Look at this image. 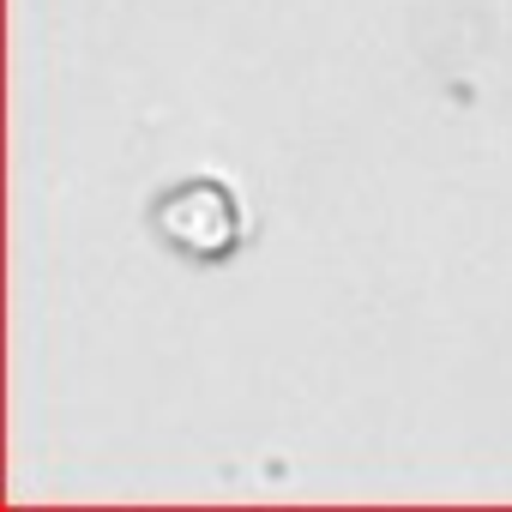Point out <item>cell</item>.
<instances>
[{
    "label": "cell",
    "instance_id": "1",
    "mask_svg": "<svg viewBox=\"0 0 512 512\" xmlns=\"http://www.w3.org/2000/svg\"><path fill=\"white\" fill-rule=\"evenodd\" d=\"M223 193V181H211V175H193V181H175V187H163L157 193V205H151V229H157V241L169 247V253H181V260H193V266H217L223 253L235 247V235H241V217H205V205Z\"/></svg>",
    "mask_w": 512,
    "mask_h": 512
}]
</instances>
